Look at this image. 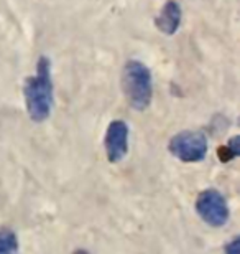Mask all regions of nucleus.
<instances>
[{
  "label": "nucleus",
  "instance_id": "f257e3e1",
  "mask_svg": "<svg viewBox=\"0 0 240 254\" xmlns=\"http://www.w3.org/2000/svg\"><path fill=\"white\" fill-rule=\"evenodd\" d=\"M25 106L33 123H45L54 106V88L51 78V62L48 57H40L37 74L27 78L23 86Z\"/></svg>",
  "mask_w": 240,
  "mask_h": 254
},
{
  "label": "nucleus",
  "instance_id": "f03ea898",
  "mask_svg": "<svg viewBox=\"0 0 240 254\" xmlns=\"http://www.w3.org/2000/svg\"><path fill=\"white\" fill-rule=\"evenodd\" d=\"M122 91L132 109L145 111L153 98L151 71L139 60H129L122 73Z\"/></svg>",
  "mask_w": 240,
  "mask_h": 254
},
{
  "label": "nucleus",
  "instance_id": "7ed1b4c3",
  "mask_svg": "<svg viewBox=\"0 0 240 254\" xmlns=\"http://www.w3.org/2000/svg\"><path fill=\"white\" fill-rule=\"evenodd\" d=\"M207 137L201 130H181L171 137L168 150L186 164H197L207 155Z\"/></svg>",
  "mask_w": 240,
  "mask_h": 254
},
{
  "label": "nucleus",
  "instance_id": "20e7f679",
  "mask_svg": "<svg viewBox=\"0 0 240 254\" xmlns=\"http://www.w3.org/2000/svg\"><path fill=\"white\" fill-rule=\"evenodd\" d=\"M196 213L206 225L212 228H222L231 216L226 198L214 189L204 190L197 195Z\"/></svg>",
  "mask_w": 240,
  "mask_h": 254
},
{
  "label": "nucleus",
  "instance_id": "39448f33",
  "mask_svg": "<svg viewBox=\"0 0 240 254\" xmlns=\"http://www.w3.org/2000/svg\"><path fill=\"white\" fill-rule=\"evenodd\" d=\"M129 124L125 121H112L105 130V155L110 164H119L129 154Z\"/></svg>",
  "mask_w": 240,
  "mask_h": 254
},
{
  "label": "nucleus",
  "instance_id": "423d86ee",
  "mask_svg": "<svg viewBox=\"0 0 240 254\" xmlns=\"http://www.w3.org/2000/svg\"><path fill=\"white\" fill-rule=\"evenodd\" d=\"M181 18H183V12H181L180 3H178L176 0H168V2L163 5V8L160 10V13L156 15L155 25L163 35L171 37V35H175L178 30H180Z\"/></svg>",
  "mask_w": 240,
  "mask_h": 254
},
{
  "label": "nucleus",
  "instance_id": "0eeeda50",
  "mask_svg": "<svg viewBox=\"0 0 240 254\" xmlns=\"http://www.w3.org/2000/svg\"><path fill=\"white\" fill-rule=\"evenodd\" d=\"M0 254H18V238L10 228H0Z\"/></svg>",
  "mask_w": 240,
  "mask_h": 254
},
{
  "label": "nucleus",
  "instance_id": "6e6552de",
  "mask_svg": "<svg viewBox=\"0 0 240 254\" xmlns=\"http://www.w3.org/2000/svg\"><path fill=\"white\" fill-rule=\"evenodd\" d=\"M226 254H240V238H234L231 243L226 245Z\"/></svg>",
  "mask_w": 240,
  "mask_h": 254
},
{
  "label": "nucleus",
  "instance_id": "1a4fd4ad",
  "mask_svg": "<svg viewBox=\"0 0 240 254\" xmlns=\"http://www.w3.org/2000/svg\"><path fill=\"white\" fill-rule=\"evenodd\" d=\"M74 254H89L88 251H84V250H79V251H76Z\"/></svg>",
  "mask_w": 240,
  "mask_h": 254
}]
</instances>
